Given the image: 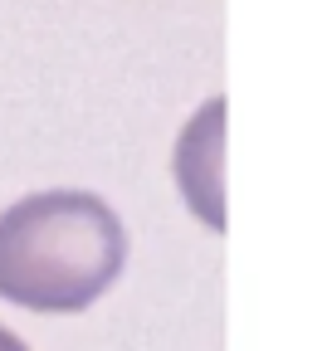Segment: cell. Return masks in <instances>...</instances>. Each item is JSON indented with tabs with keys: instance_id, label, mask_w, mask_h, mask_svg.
Here are the masks:
<instances>
[{
	"instance_id": "cell-1",
	"label": "cell",
	"mask_w": 332,
	"mask_h": 351,
	"mask_svg": "<svg viewBox=\"0 0 332 351\" xmlns=\"http://www.w3.org/2000/svg\"><path fill=\"white\" fill-rule=\"evenodd\" d=\"M128 258L117 210L93 191H39L0 210V298L25 313H83Z\"/></svg>"
},
{
	"instance_id": "cell-2",
	"label": "cell",
	"mask_w": 332,
	"mask_h": 351,
	"mask_svg": "<svg viewBox=\"0 0 332 351\" xmlns=\"http://www.w3.org/2000/svg\"><path fill=\"white\" fill-rule=\"evenodd\" d=\"M0 351H29V346H25V341H20L10 327H0Z\"/></svg>"
}]
</instances>
